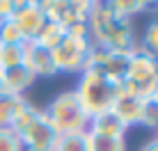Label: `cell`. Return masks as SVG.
I'll use <instances>...</instances> for the list:
<instances>
[{
    "label": "cell",
    "mask_w": 158,
    "mask_h": 151,
    "mask_svg": "<svg viewBox=\"0 0 158 151\" xmlns=\"http://www.w3.org/2000/svg\"><path fill=\"white\" fill-rule=\"evenodd\" d=\"M131 53L133 51H110V48H103L99 44H92L85 69L99 71L101 76H106L108 80L122 85L124 78H126V71H128Z\"/></svg>",
    "instance_id": "5"
},
{
    "label": "cell",
    "mask_w": 158,
    "mask_h": 151,
    "mask_svg": "<svg viewBox=\"0 0 158 151\" xmlns=\"http://www.w3.org/2000/svg\"><path fill=\"white\" fill-rule=\"evenodd\" d=\"M142 151H158V140L154 137V140H149V142L142 147Z\"/></svg>",
    "instance_id": "25"
},
{
    "label": "cell",
    "mask_w": 158,
    "mask_h": 151,
    "mask_svg": "<svg viewBox=\"0 0 158 151\" xmlns=\"http://www.w3.org/2000/svg\"><path fill=\"white\" fill-rule=\"evenodd\" d=\"M25 67L35 73V78H53V76H57L53 51L39 46L37 41H28V46H25Z\"/></svg>",
    "instance_id": "9"
},
{
    "label": "cell",
    "mask_w": 158,
    "mask_h": 151,
    "mask_svg": "<svg viewBox=\"0 0 158 151\" xmlns=\"http://www.w3.org/2000/svg\"><path fill=\"white\" fill-rule=\"evenodd\" d=\"M140 126L151 128V131H158V101H156V96H147L144 99Z\"/></svg>",
    "instance_id": "20"
},
{
    "label": "cell",
    "mask_w": 158,
    "mask_h": 151,
    "mask_svg": "<svg viewBox=\"0 0 158 151\" xmlns=\"http://www.w3.org/2000/svg\"><path fill=\"white\" fill-rule=\"evenodd\" d=\"M28 101L25 96H16L9 92H0V128H9L14 121V117L19 115V110Z\"/></svg>",
    "instance_id": "13"
},
{
    "label": "cell",
    "mask_w": 158,
    "mask_h": 151,
    "mask_svg": "<svg viewBox=\"0 0 158 151\" xmlns=\"http://www.w3.org/2000/svg\"><path fill=\"white\" fill-rule=\"evenodd\" d=\"M16 12V5H14V0H0V21H5V18H12Z\"/></svg>",
    "instance_id": "24"
},
{
    "label": "cell",
    "mask_w": 158,
    "mask_h": 151,
    "mask_svg": "<svg viewBox=\"0 0 158 151\" xmlns=\"http://www.w3.org/2000/svg\"><path fill=\"white\" fill-rule=\"evenodd\" d=\"M154 96H156V101H158V89H156V94H154Z\"/></svg>",
    "instance_id": "28"
},
{
    "label": "cell",
    "mask_w": 158,
    "mask_h": 151,
    "mask_svg": "<svg viewBox=\"0 0 158 151\" xmlns=\"http://www.w3.org/2000/svg\"><path fill=\"white\" fill-rule=\"evenodd\" d=\"M89 151H126V137H103L87 133Z\"/></svg>",
    "instance_id": "19"
},
{
    "label": "cell",
    "mask_w": 158,
    "mask_h": 151,
    "mask_svg": "<svg viewBox=\"0 0 158 151\" xmlns=\"http://www.w3.org/2000/svg\"><path fill=\"white\" fill-rule=\"evenodd\" d=\"M53 151H89V147H87V131L60 133V135L55 137Z\"/></svg>",
    "instance_id": "14"
},
{
    "label": "cell",
    "mask_w": 158,
    "mask_h": 151,
    "mask_svg": "<svg viewBox=\"0 0 158 151\" xmlns=\"http://www.w3.org/2000/svg\"><path fill=\"white\" fill-rule=\"evenodd\" d=\"M0 92H2V85H0Z\"/></svg>",
    "instance_id": "29"
},
{
    "label": "cell",
    "mask_w": 158,
    "mask_h": 151,
    "mask_svg": "<svg viewBox=\"0 0 158 151\" xmlns=\"http://www.w3.org/2000/svg\"><path fill=\"white\" fill-rule=\"evenodd\" d=\"M12 21L16 23V28H19V32L23 35L25 41H35V37L39 35V30L46 25V14H44V9L39 5L28 2V5L16 9Z\"/></svg>",
    "instance_id": "8"
},
{
    "label": "cell",
    "mask_w": 158,
    "mask_h": 151,
    "mask_svg": "<svg viewBox=\"0 0 158 151\" xmlns=\"http://www.w3.org/2000/svg\"><path fill=\"white\" fill-rule=\"evenodd\" d=\"M140 48H144L149 55L158 57V18H154L144 30V37H142V44H138Z\"/></svg>",
    "instance_id": "22"
},
{
    "label": "cell",
    "mask_w": 158,
    "mask_h": 151,
    "mask_svg": "<svg viewBox=\"0 0 158 151\" xmlns=\"http://www.w3.org/2000/svg\"><path fill=\"white\" fill-rule=\"evenodd\" d=\"M55 137H57L55 128L46 121L41 110V117L21 135V144H23V151H53Z\"/></svg>",
    "instance_id": "7"
},
{
    "label": "cell",
    "mask_w": 158,
    "mask_h": 151,
    "mask_svg": "<svg viewBox=\"0 0 158 151\" xmlns=\"http://www.w3.org/2000/svg\"><path fill=\"white\" fill-rule=\"evenodd\" d=\"M25 46H28V41H23V44H5V46H0V69L23 64L25 62Z\"/></svg>",
    "instance_id": "18"
},
{
    "label": "cell",
    "mask_w": 158,
    "mask_h": 151,
    "mask_svg": "<svg viewBox=\"0 0 158 151\" xmlns=\"http://www.w3.org/2000/svg\"><path fill=\"white\" fill-rule=\"evenodd\" d=\"M106 2L112 12H117L124 18H133L149 9V0H106Z\"/></svg>",
    "instance_id": "16"
},
{
    "label": "cell",
    "mask_w": 158,
    "mask_h": 151,
    "mask_svg": "<svg viewBox=\"0 0 158 151\" xmlns=\"http://www.w3.org/2000/svg\"><path fill=\"white\" fill-rule=\"evenodd\" d=\"M142 103H144V99H140V96L119 92L117 101L112 103L110 110L122 119V124L126 128H133V126H140V119H142Z\"/></svg>",
    "instance_id": "11"
},
{
    "label": "cell",
    "mask_w": 158,
    "mask_h": 151,
    "mask_svg": "<svg viewBox=\"0 0 158 151\" xmlns=\"http://www.w3.org/2000/svg\"><path fill=\"white\" fill-rule=\"evenodd\" d=\"M28 2H32V5H39V7H41V5L46 2V0H28Z\"/></svg>",
    "instance_id": "26"
},
{
    "label": "cell",
    "mask_w": 158,
    "mask_h": 151,
    "mask_svg": "<svg viewBox=\"0 0 158 151\" xmlns=\"http://www.w3.org/2000/svg\"><path fill=\"white\" fill-rule=\"evenodd\" d=\"M87 25H89L92 44H99L110 51H135L138 48L131 18H124L117 12H112L106 0L92 5L87 14Z\"/></svg>",
    "instance_id": "1"
},
{
    "label": "cell",
    "mask_w": 158,
    "mask_h": 151,
    "mask_svg": "<svg viewBox=\"0 0 158 151\" xmlns=\"http://www.w3.org/2000/svg\"><path fill=\"white\" fill-rule=\"evenodd\" d=\"M156 140H158V135H156Z\"/></svg>",
    "instance_id": "30"
},
{
    "label": "cell",
    "mask_w": 158,
    "mask_h": 151,
    "mask_svg": "<svg viewBox=\"0 0 158 151\" xmlns=\"http://www.w3.org/2000/svg\"><path fill=\"white\" fill-rule=\"evenodd\" d=\"M44 117L55 128L57 135L60 133H80V131H87V126H89V115L80 105L73 89H67L62 94H57L51 103L44 108Z\"/></svg>",
    "instance_id": "3"
},
{
    "label": "cell",
    "mask_w": 158,
    "mask_h": 151,
    "mask_svg": "<svg viewBox=\"0 0 158 151\" xmlns=\"http://www.w3.org/2000/svg\"><path fill=\"white\" fill-rule=\"evenodd\" d=\"M39 117H41V110H39V108L32 105V103H25V105L19 110V115L14 117V121H12V126H9V128H12L16 135L21 137V135H23V133L32 126V124L39 119Z\"/></svg>",
    "instance_id": "15"
},
{
    "label": "cell",
    "mask_w": 158,
    "mask_h": 151,
    "mask_svg": "<svg viewBox=\"0 0 158 151\" xmlns=\"http://www.w3.org/2000/svg\"><path fill=\"white\" fill-rule=\"evenodd\" d=\"M156 89H158V60L138 46L131 53V62H128L126 78L122 83V92L147 99V96H154Z\"/></svg>",
    "instance_id": "4"
},
{
    "label": "cell",
    "mask_w": 158,
    "mask_h": 151,
    "mask_svg": "<svg viewBox=\"0 0 158 151\" xmlns=\"http://www.w3.org/2000/svg\"><path fill=\"white\" fill-rule=\"evenodd\" d=\"M92 39H73L67 37L53 48V60H55L57 73H83L89 57Z\"/></svg>",
    "instance_id": "6"
},
{
    "label": "cell",
    "mask_w": 158,
    "mask_h": 151,
    "mask_svg": "<svg viewBox=\"0 0 158 151\" xmlns=\"http://www.w3.org/2000/svg\"><path fill=\"white\" fill-rule=\"evenodd\" d=\"M35 80H37L35 73L25 67V62L23 64H16V67L0 69V85H2V92H9V94L23 96L25 92L32 87Z\"/></svg>",
    "instance_id": "10"
},
{
    "label": "cell",
    "mask_w": 158,
    "mask_h": 151,
    "mask_svg": "<svg viewBox=\"0 0 158 151\" xmlns=\"http://www.w3.org/2000/svg\"><path fill=\"white\" fill-rule=\"evenodd\" d=\"M87 2H92V5H94V2H99V0H87Z\"/></svg>",
    "instance_id": "27"
},
{
    "label": "cell",
    "mask_w": 158,
    "mask_h": 151,
    "mask_svg": "<svg viewBox=\"0 0 158 151\" xmlns=\"http://www.w3.org/2000/svg\"><path fill=\"white\" fill-rule=\"evenodd\" d=\"M76 96H78L80 105L85 108V112L89 117L99 115V112L110 110L112 103L117 101L119 92H122V85L108 80L106 76H101L99 71H92V69H85L78 78V85H76Z\"/></svg>",
    "instance_id": "2"
},
{
    "label": "cell",
    "mask_w": 158,
    "mask_h": 151,
    "mask_svg": "<svg viewBox=\"0 0 158 151\" xmlns=\"http://www.w3.org/2000/svg\"><path fill=\"white\" fill-rule=\"evenodd\" d=\"M126 131L128 128L124 126L122 119L112 110H106V112L89 117V126H87V133L103 135V137H126Z\"/></svg>",
    "instance_id": "12"
},
{
    "label": "cell",
    "mask_w": 158,
    "mask_h": 151,
    "mask_svg": "<svg viewBox=\"0 0 158 151\" xmlns=\"http://www.w3.org/2000/svg\"><path fill=\"white\" fill-rule=\"evenodd\" d=\"M23 35L19 32V28H16V23L12 18H5L0 21V46L5 44H23Z\"/></svg>",
    "instance_id": "21"
},
{
    "label": "cell",
    "mask_w": 158,
    "mask_h": 151,
    "mask_svg": "<svg viewBox=\"0 0 158 151\" xmlns=\"http://www.w3.org/2000/svg\"><path fill=\"white\" fill-rule=\"evenodd\" d=\"M0 151H23L21 137L12 128H0Z\"/></svg>",
    "instance_id": "23"
},
{
    "label": "cell",
    "mask_w": 158,
    "mask_h": 151,
    "mask_svg": "<svg viewBox=\"0 0 158 151\" xmlns=\"http://www.w3.org/2000/svg\"><path fill=\"white\" fill-rule=\"evenodd\" d=\"M62 39H64V28L57 25L55 21H46V25H44V28L39 30V35L35 37L37 44L44 46V48H48V51H53Z\"/></svg>",
    "instance_id": "17"
}]
</instances>
